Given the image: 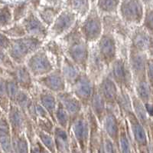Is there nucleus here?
Listing matches in <instances>:
<instances>
[{
    "label": "nucleus",
    "instance_id": "39",
    "mask_svg": "<svg viewBox=\"0 0 153 153\" xmlns=\"http://www.w3.org/2000/svg\"><path fill=\"white\" fill-rule=\"evenodd\" d=\"M12 59H11L9 54H7L5 52V49L0 47V63L6 66L9 69H14L12 64Z\"/></svg>",
    "mask_w": 153,
    "mask_h": 153
},
{
    "label": "nucleus",
    "instance_id": "27",
    "mask_svg": "<svg viewBox=\"0 0 153 153\" xmlns=\"http://www.w3.org/2000/svg\"><path fill=\"white\" fill-rule=\"evenodd\" d=\"M117 109H118L119 114L121 117H123L127 112L132 109L130 92L123 88L120 89L118 100H117Z\"/></svg>",
    "mask_w": 153,
    "mask_h": 153
},
{
    "label": "nucleus",
    "instance_id": "36",
    "mask_svg": "<svg viewBox=\"0 0 153 153\" xmlns=\"http://www.w3.org/2000/svg\"><path fill=\"white\" fill-rule=\"evenodd\" d=\"M119 142H120V149H121L122 153H131L130 143H129V139L127 137L126 132H125V125H124L123 120H122L121 122Z\"/></svg>",
    "mask_w": 153,
    "mask_h": 153
},
{
    "label": "nucleus",
    "instance_id": "18",
    "mask_svg": "<svg viewBox=\"0 0 153 153\" xmlns=\"http://www.w3.org/2000/svg\"><path fill=\"white\" fill-rule=\"evenodd\" d=\"M13 77L17 82L19 87L22 90L30 92L34 89L35 78L25 64H18L16 67H14Z\"/></svg>",
    "mask_w": 153,
    "mask_h": 153
},
{
    "label": "nucleus",
    "instance_id": "24",
    "mask_svg": "<svg viewBox=\"0 0 153 153\" xmlns=\"http://www.w3.org/2000/svg\"><path fill=\"white\" fill-rule=\"evenodd\" d=\"M132 99V109L137 118L145 128L148 127L150 124V115L146 109L145 105L135 95L134 92L130 93Z\"/></svg>",
    "mask_w": 153,
    "mask_h": 153
},
{
    "label": "nucleus",
    "instance_id": "42",
    "mask_svg": "<svg viewBox=\"0 0 153 153\" xmlns=\"http://www.w3.org/2000/svg\"><path fill=\"white\" fill-rule=\"evenodd\" d=\"M12 40H10L5 35L0 33V47L4 49H9Z\"/></svg>",
    "mask_w": 153,
    "mask_h": 153
},
{
    "label": "nucleus",
    "instance_id": "32",
    "mask_svg": "<svg viewBox=\"0 0 153 153\" xmlns=\"http://www.w3.org/2000/svg\"><path fill=\"white\" fill-rule=\"evenodd\" d=\"M142 26L153 36V4L145 6V13Z\"/></svg>",
    "mask_w": 153,
    "mask_h": 153
},
{
    "label": "nucleus",
    "instance_id": "30",
    "mask_svg": "<svg viewBox=\"0 0 153 153\" xmlns=\"http://www.w3.org/2000/svg\"><path fill=\"white\" fill-rule=\"evenodd\" d=\"M54 143L55 147L59 151H65L68 148L69 138H68L67 129H63L60 126H55L54 130Z\"/></svg>",
    "mask_w": 153,
    "mask_h": 153
},
{
    "label": "nucleus",
    "instance_id": "43",
    "mask_svg": "<svg viewBox=\"0 0 153 153\" xmlns=\"http://www.w3.org/2000/svg\"><path fill=\"white\" fill-rule=\"evenodd\" d=\"M147 53H148L149 57L152 58L153 59V36H152V38H151V42H150L149 47Z\"/></svg>",
    "mask_w": 153,
    "mask_h": 153
},
{
    "label": "nucleus",
    "instance_id": "45",
    "mask_svg": "<svg viewBox=\"0 0 153 153\" xmlns=\"http://www.w3.org/2000/svg\"><path fill=\"white\" fill-rule=\"evenodd\" d=\"M142 2L144 4L145 6H147V5H149L153 4V0H141Z\"/></svg>",
    "mask_w": 153,
    "mask_h": 153
},
{
    "label": "nucleus",
    "instance_id": "35",
    "mask_svg": "<svg viewBox=\"0 0 153 153\" xmlns=\"http://www.w3.org/2000/svg\"><path fill=\"white\" fill-rule=\"evenodd\" d=\"M38 136L43 145L48 150L51 152H54L56 149L55 143H54V139H53L52 136H51L50 133H48L46 132L41 130L38 129Z\"/></svg>",
    "mask_w": 153,
    "mask_h": 153
},
{
    "label": "nucleus",
    "instance_id": "2",
    "mask_svg": "<svg viewBox=\"0 0 153 153\" xmlns=\"http://www.w3.org/2000/svg\"><path fill=\"white\" fill-rule=\"evenodd\" d=\"M45 41L31 35H25L12 40L8 49L11 59L17 64H24L27 59L38 49L43 47Z\"/></svg>",
    "mask_w": 153,
    "mask_h": 153
},
{
    "label": "nucleus",
    "instance_id": "38",
    "mask_svg": "<svg viewBox=\"0 0 153 153\" xmlns=\"http://www.w3.org/2000/svg\"><path fill=\"white\" fill-rule=\"evenodd\" d=\"M12 19V14L8 8H4L0 11V26H6Z\"/></svg>",
    "mask_w": 153,
    "mask_h": 153
},
{
    "label": "nucleus",
    "instance_id": "11",
    "mask_svg": "<svg viewBox=\"0 0 153 153\" xmlns=\"http://www.w3.org/2000/svg\"><path fill=\"white\" fill-rule=\"evenodd\" d=\"M97 86L98 92L106 102L107 107L113 109L118 112L117 100H118L120 88L116 84V82L106 73L97 83Z\"/></svg>",
    "mask_w": 153,
    "mask_h": 153
},
{
    "label": "nucleus",
    "instance_id": "22",
    "mask_svg": "<svg viewBox=\"0 0 153 153\" xmlns=\"http://www.w3.org/2000/svg\"><path fill=\"white\" fill-rule=\"evenodd\" d=\"M9 122L12 129L16 132H20L27 124V115L16 104L11 103L8 111Z\"/></svg>",
    "mask_w": 153,
    "mask_h": 153
},
{
    "label": "nucleus",
    "instance_id": "28",
    "mask_svg": "<svg viewBox=\"0 0 153 153\" xmlns=\"http://www.w3.org/2000/svg\"><path fill=\"white\" fill-rule=\"evenodd\" d=\"M0 144L5 152L11 150L10 125L5 118H0Z\"/></svg>",
    "mask_w": 153,
    "mask_h": 153
},
{
    "label": "nucleus",
    "instance_id": "44",
    "mask_svg": "<svg viewBox=\"0 0 153 153\" xmlns=\"http://www.w3.org/2000/svg\"><path fill=\"white\" fill-rule=\"evenodd\" d=\"M38 153H50V151L48 150L43 145L40 144V143H38Z\"/></svg>",
    "mask_w": 153,
    "mask_h": 153
},
{
    "label": "nucleus",
    "instance_id": "23",
    "mask_svg": "<svg viewBox=\"0 0 153 153\" xmlns=\"http://www.w3.org/2000/svg\"><path fill=\"white\" fill-rule=\"evenodd\" d=\"M134 93L145 106L153 104V91L147 78L134 82Z\"/></svg>",
    "mask_w": 153,
    "mask_h": 153
},
{
    "label": "nucleus",
    "instance_id": "21",
    "mask_svg": "<svg viewBox=\"0 0 153 153\" xmlns=\"http://www.w3.org/2000/svg\"><path fill=\"white\" fill-rule=\"evenodd\" d=\"M60 68H61V72H62L63 76H64L65 81H66L68 88L74 82V81L84 72L76 63H74L71 59L68 58L66 55L63 59L62 63H61V66Z\"/></svg>",
    "mask_w": 153,
    "mask_h": 153
},
{
    "label": "nucleus",
    "instance_id": "29",
    "mask_svg": "<svg viewBox=\"0 0 153 153\" xmlns=\"http://www.w3.org/2000/svg\"><path fill=\"white\" fill-rule=\"evenodd\" d=\"M97 8L100 13L105 15H116L118 13L121 0H97Z\"/></svg>",
    "mask_w": 153,
    "mask_h": 153
},
{
    "label": "nucleus",
    "instance_id": "1",
    "mask_svg": "<svg viewBox=\"0 0 153 153\" xmlns=\"http://www.w3.org/2000/svg\"><path fill=\"white\" fill-rule=\"evenodd\" d=\"M62 38L65 43V54L84 72H87V61L90 53V43L86 41L80 30L77 21L72 29Z\"/></svg>",
    "mask_w": 153,
    "mask_h": 153
},
{
    "label": "nucleus",
    "instance_id": "14",
    "mask_svg": "<svg viewBox=\"0 0 153 153\" xmlns=\"http://www.w3.org/2000/svg\"><path fill=\"white\" fill-rule=\"evenodd\" d=\"M58 101L64 106L70 116V128L79 115L84 111V108L77 98L69 89L57 94Z\"/></svg>",
    "mask_w": 153,
    "mask_h": 153
},
{
    "label": "nucleus",
    "instance_id": "6",
    "mask_svg": "<svg viewBox=\"0 0 153 153\" xmlns=\"http://www.w3.org/2000/svg\"><path fill=\"white\" fill-rule=\"evenodd\" d=\"M25 65L35 78L43 76L56 68L53 59L44 47L31 55L25 62Z\"/></svg>",
    "mask_w": 153,
    "mask_h": 153
},
{
    "label": "nucleus",
    "instance_id": "46",
    "mask_svg": "<svg viewBox=\"0 0 153 153\" xmlns=\"http://www.w3.org/2000/svg\"><path fill=\"white\" fill-rule=\"evenodd\" d=\"M31 153H38V148H32L31 151Z\"/></svg>",
    "mask_w": 153,
    "mask_h": 153
},
{
    "label": "nucleus",
    "instance_id": "4",
    "mask_svg": "<svg viewBox=\"0 0 153 153\" xmlns=\"http://www.w3.org/2000/svg\"><path fill=\"white\" fill-rule=\"evenodd\" d=\"M80 30L88 43H96L103 32V19L97 6H93L80 23Z\"/></svg>",
    "mask_w": 153,
    "mask_h": 153
},
{
    "label": "nucleus",
    "instance_id": "9",
    "mask_svg": "<svg viewBox=\"0 0 153 153\" xmlns=\"http://www.w3.org/2000/svg\"><path fill=\"white\" fill-rule=\"evenodd\" d=\"M95 85L96 83L87 75V73L83 72L68 89L71 91L73 94L80 100L84 109H86L90 104Z\"/></svg>",
    "mask_w": 153,
    "mask_h": 153
},
{
    "label": "nucleus",
    "instance_id": "17",
    "mask_svg": "<svg viewBox=\"0 0 153 153\" xmlns=\"http://www.w3.org/2000/svg\"><path fill=\"white\" fill-rule=\"evenodd\" d=\"M119 117H121L118 112L107 107V111L103 121V125L106 135L111 140H119L121 122Z\"/></svg>",
    "mask_w": 153,
    "mask_h": 153
},
{
    "label": "nucleus",
    "instance_id": "15",
    "mask_svg": "<svg viewBox=\"0 0 153 153\" xmlns=\"http://www.w3.org/2000/svg\"><path fill=\"white\" fill-rule=\"evenodd\" d=\"M152 35L142 26H135L129 35L128 49L138 52H148Z\"/></svg>",
    "mask_w": 153,
    "mask_h": 153
},
{
    "label": "nucleus",
    "instance_id": "19",
    "mask_svg": "<svg viewBox=\"0 0 153 153\" xmlns=\"http://www.w3.org/2000/svg\"><path fill=\"white\" fill-rule=\"evenodd\" d=\"M36 95L37 99H38L39 103L47 111L48 115H50L51 119L54 122V112H55L57 103H58L57 94L48 90V89L40 87V89L37 91Z\"/></svg>",
    "mask_w": 153,
    "mask_h": 153
},
{
    "label": "nucleus",
    "instance_id": "10",
    "mask_svg": "<svg viewBox=\"0 0 153 153\" xmlns=\"http://www.w3.org/2000/svg\"><path fill=\"white\" fill-rule=\"evenodd\" d=\"M35 81L38 86L48 89L55 94L68 89L61 68L57 67L46 75L35 78Z\"/></svg>",
    "mask_w": 153,
    "mask_h": 153
},
{
    "label": "nucleus",
    "instance_id": "12",
    "mask_svg": "<svg viewBox=\"0 0 153 153\" xmlns=\"http://www.w3.org/2000/svg\"><path fill=\"white\" fill-rule=\"evenodd\" d=\"M86 72L95 83H97L106 72V66L100 56L96 43L90 44V53Z\"/></svg>",
    "mask_w": 153,
    "mask_h": 153
},
{
    "label": "nucleus",
    "instance_id": "8",
    "mask_svg": "<svg viewBox=\"0 0 153 153\" xmlns=\"http://www.w3.org/2000/svg\"><path fill=\"white\" fill-rule=\"evenodd\" d=\"M77 21V16L71 10L61 11L51 25L49 35L54 39L61 38L72 29Z\"/></svg>",
    "mask_w": 153,
    "mask_h": 153
},
{
    "label": "nucleus",
    "instance_id": "26",
    "mask_svg": "<svg viewBox=\"0 0 153 153\" xmlns=\"http://www.w3.org/2000/svg\"><path fill=\"white\" fill-rule=\"evenodd\" d=\"M91 0H68V9L76 15L77 18L84 19L91 10Z\"/></svg>",
    "mask_w": 153,
    "mask_h": 153
},
{
    "label": "nucleus",
    "instance_id": "37",
    "mask_svg": "<svg viewBox=\"0 0 153 153\" xmlns=\"http://www.w3.org/2000/svg\"><path fill=\"white\" fill-rule=\"evenodd\" d=\"M38 126V129H41V130L46 132L48 133H50L51 131L54 133V121L51 118H38L36 123H35Z\"/></svg>",
    "mask_w": 153,
    "mask_h": 153
},
{
    "label": "nucleus",
    "instance_id": "33",
    "mask_svg": "<svg viewBox=\"0 0 153 153\" xmlns=\"http://www.w3.org/2000/svg\"><path fill=\"white\" fill-rule=\"evenodd\" d=\"M6 89L9 101L12 102V103H14L22 89L19 87V85L13 78L6 79Z\"/></svg>",
    "mask_w": 153,
    "mask_h": 153
},
{
    "label": "nucleus",
    "instance_id": "7",
    "mask_svg": "<svg viewBox=\"0 0 153 153\" xmlns=\"http://www.w3.org/2000/svg\"><path fill=\"white\" fill-rule=\"evenodd\" d=\"M96 44L100 56L107 69L118 57V45L116 35L112 32L103 30V34Z\"/></svg>",
    "mask_w": 153,
    "mask_h": 153
},
{
    "label": "nucleus",
    "instance_id": "25",
    "mask_svg": "<svg viewBox=\"0 0 153 153\" xmlns=\"http://www.w3.org/2000/svg\"><path fill=\"white\" fill-rule=\"evenodd\" d=\"M43 47L48 52L50 56H52L55 59L56 68H60L62 63L63 59L65 57V48H63L62 45L57 43L54 38L51 40H49L46 43H44Z\"/></svg>",
    "mask_w": 153,
    "mask_h": 153
},
{
    "label": "nucleus",
    "instance_id": "34",
    "mask_svg": "<svg viewBox=\"0 0 153 153\" xmlns=\"http://www.w3.org/2000/svg\"><path fill=\"white\" fill-rule=\"evenodd\" d=\"M9 99L6 89V79L0 77V106L5 112L9 111Z\"/></svg>",
    "mask_w": 153,
    "mask_h": 153
},
{
    "label": "nucleus",
    "instance_id": "16",
    "mask_svg": "<svg viewBox=\"0 0 153 153\" xmlns=\"http://www.w3.org/2000/svg\"><path fill=\"white\" fill-rule=\"evenodd\" d=\"M24 27L27 35L36 37L45 41L49 35V29L45 23L41 20L36 15L30 13L23 22Z\"/></svg>",
    "mask_w": 153,
    "mask_h": 153
},
{
    "label": "nucleus",
    "instance_id": "48",
    "mask_svg": "<svg viewBox=\"0 0 153 153\" xmlns=\"http://www.w3.org/2000/svg\"><path fill=\"white\" fill-rule=\"evenodd\" d=\"M96 1H97V0H91V2H96Z\"/></svg>",
    "mask_w": 153,
    "mask_h": 153
},
{
    "label": "nucleus",
    "instance_id": "3",
    "mask_svg": "<svg viewBox=\"0 0 153 153\" xmlns=\"http://www.w3.org/2000/svg\"><path fill=\"white\" fill-rule=\"evenodd\" d=\"M106 73L120 89L123 88L130 93L134 92L133 77L127 58L118 56L109 66Z\"/></svg>",
    "mask_w": 153,
    "mask_h": 153
},
{
    "label": "nucleus",
    "instance_id": "47",
    "mask_svg": "<svg viewBox=\"0 0 153 153\" xmlns=\"http://www.w3.org/2000/svg\"><path fill=\"white\" fill-rule=\"evenodd\" d=\"M2 73H3V69H2V66H0V75L2 74Z\"/></svg>",
    "mask_w": 153,
    "mask_h": 153
},
{
    "label": "nucleus",
    "instance_id": "41",
    "mask_svg": "<svg viewBox=\"0 0 153 153\" xmlns=\"http://www.w3.org/2000/svg\"><path fill=\"white\" fill-rule=\"evenodd\" d=\"M146 78L153 91V59L149 57L146 70Z\"/></svg>",
    "mask_w": 153,
    "mask_h": 153
},
{
    "label": "nucleus",
    "instance_id": "13",
    "mask_svg": "<svg viewBox=\"0 0 153 153\" xmlns=\"http://www.w3.org/2000/svg\"><path fill=\"white\" fill-rule=\"evenodd\" d=\"M127 59L133 77V82L146 78L148 53L128 49Z\"/></svg>",
    "mask_w": 153,
    "mask_h": 153
},
{
    "label": "nucleus",
    "instance_id": "40",
    "mask_svg": "<svg viewBox=\"0 0 153 153\" xmlns=\"http://www.w3.org/2000/svg\"><path fill=\"white\" fill-rule=\"evenodd\" d=\"M16 145L18 153H28V142L24 136L18 138L16 142Z\"/></svg>",
    "mask_w": 153,
    "mask_h": 153
},
{
    "label": "nucleus",
    "instance_id": "5",
    "mask_svg": "<svg viewBox=\"0 0 153 153\" xmlns=\"http://www.w3.org/2000/svg\"><path fill=\"white\" fill-rule=\"evenodd\" d=\"M118 13L127 26H141L145 13V5L141 0H121Z\"/></svg>",
    "mask_w": 153,
    "mask_h": 153
},
{
    "label": "nucleus",
    "instance_id": "20",
    "mask_svg": "<svg viewBox=\"0 0 153 153\" xmlns=\"http://www.w3.org/2000/svg\"><path fill=\"white\" fill-rule=\"evenodd\" d=\"M88 108L91 110L94 116L97 119L100 124L103 123V121L105 118V115L107 111V106H106V102L103 97L100 96V94L98 92L97 83L94 87V92L91 96L90 104H89Z\"/></svg>",
    "mask_w": 153,
    "mask_h": 153
},
{
    "label": "nucleus",
    "instance_id": "31",
    "mask_svg": "<svg viewBox=\"0 0 153 153\" xmlns=\"http://www.w3.org/2000/svg\"><path fill=\"white\" fill-rule=\"evenodd\" d=\"M58 100V99H57ZM54 122L57 126L68 129L70 128V116L67 110L62 104L58 101L55 112H54Z\"/></svg>",
    "mask_w": 153,
    "mask_h": 153
}]
</instances>
